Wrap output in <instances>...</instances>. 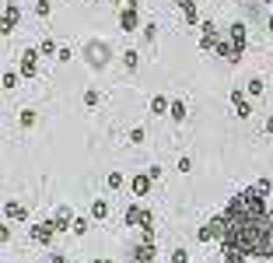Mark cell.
Listing matches in <instances>:
<instances>
[{
	"mask_svg": "<svg viewBox=\"0 0 273 263\" xmlns=\"http://www.w3.org/2000/svg\"><path fill=\"white\" fill-rule=\"evenodd\" d=\"M214 239L221 246L242 249L245 256L273 260V207L256 186H245L242 193H235L228 207L200 228V242Z\"/></svg>",
	"mask_w": 273,
	"mask_h": 263,
	"instance_id": "obj_1",
	"label": "cell"
},
{
	"mask_svg": "<svg viewBox=\"0 0 273 263\" xmlns=\"http://www.w3.org/2000/svg\"><path fill=\"white\" fill-rule=\"evenodd\" d=\"M221 60H228V63H238L242 56H245V25L242 21H235L228 32H224V39L217 43V49H214Z\"/></svg>",
	"mask_w": 273,
	"mask_h": 263,
	"instance_id": "obj_2",
	"label": "cell"
},
{
	"mask_svg": "<svg viewBox=\"0 0 273 263\" xmlns=\"http://www.w3.org/2000/svg\"><path fill=\"white\" fill-rule=\"evenodd\" d=\"M56 232H60L56 218H42L39 224H32V242H39V246H49V242L56 239Z\"/></svg>",
	"mask_w": 273,
	"mask_h": 263,
	"instance_id": "obj_3",
	"label": "cell"
},
{
	"mask_svg": "<svg viewBox=\"0 0 273 263\" xmlns=\"http://www.w3.org/2000/svg\"><path fill=\"white\" fill-rule=\"evenodd\" d=\"M109 56H112V49H109L105 43H98V39L84 46V60H88L91 67H102V63H109Z\"/></svg>",
	"mask_w": 273,
	"mask_h": 263,
	"instance_id": "obj_4",
	"label": "cell"
},
{
	"mask_svg": "<svg viewBox=\"0 0 273 263\" xmlns=\"http://www.w3.org/2000/svg\"><path fill=\"white\" fill-rule=\"evenodd\" d=\"M151 218V211L147 207H140V204H130L126 207V214H123V221H126V228H144V221Z\"/></svg>",
	"mask_w": 273,
	"mask_h": 263,
	"instance_id": "obj_5",
	"label": "cell"
},
{
	"mask_svg": "<svg viewBox=\"0 0 273 263\" xmlns=\"http://www.w3.org/2000/svg\"><path fill=\"white\" fill-rule=\"evenodd\" d=\"M18 21H21V7L7 0V4H4V25H0V32H4V35H11V32L18 28Z\"/></svg>",
	"mask_w": 273,
	"mask_h": 263,
	"instance_id": "obj_6",
	"label": "cell"
},
{
	"mask_svg": "<svg viewBox=\"0 0 273 263\" xmlns=\"http://www.w3.org/2000/svg\"><path fill=\"white\" fill-rule=\"evenodd\" d=\"M137 25H140V11H137V4H126L119 11V28L123 32H137Z\"/></svg>",
	"mask_w": 273,
	"mask_h": 263,
	"instance_id": "obj_7",
	"label": "cell"
},
{
	"mask_svg": "<svg viewBox=\"0 0 273 263\" xmlns=\"http://www.w3.org/2000/svg\"><path fill=\"white\" fill-rule=\"evenodd\" d=\"M200 49H217V43H221V35H217V25L214 21H203L200 25Z\"/></svg>",
	"mask_w": 273,
	"mask_h": 263,
	"instance_id": "obj_8",
	"label": "cell"
},
{
	"mask_svg": "<svg viewBox=\"0 0 273 263\" xmlns=\"http://www.w3.org/2000/svg\"><path fill=\"white\" fill-rule=\"evenodd\" d=\"M39 56H42V53H39V49H25L21 53V78H35V74H39Z\"/></svg>",
	"mask_w": 273,
	"mask_h": 263,
	"instance_id": "obj_9",
	"label": "cell"
},
{
	"mask_svg": "<svg viewBox=\"0 0 273 263\" xmlns=\"http://www.w3.org/2000/svg\"><path fill=\"white\" fill-rule=\"evenodd\" d=\"M4 214H7V221H28V207L25 204H18V200H4Z\"/></svg>",
	"mask_w": 273,
	"mask_h": 263,
	"instance_id": "obj_10",
	"label": "cell"
},
{
	"mask_svg": "<svg viewBox=\"0 0 273 263\" xmlns=\"http://www.w3.org/2000/svg\"><path fill=\"white\" fill-rule=\"evenodd\" d=\"M151 186H154V179H151L147 172H137V175H133V193H137V197H147Z\"/></svg>",
	"mask_w": 273,
	"mask_h": 263,
	"instance_id": "obj_11",
	"label": "cell"
},
{
	"mask_svg": "<svg viewBox=\"0 0 273 263\" xmlns=\"http://www.w3.org/2000/svg\"><path fill=\"white\" fill-rule=\"evenodd\" d=\"M179 4V11H182V18L189 21V25H203L200 21V14H196V4H193V0H175Z\"/></svg>",
	"mask_w": 273,
	"mask_h": 263,
	"instance_id": "obj_12",
	"label": "cell"
},
{
	"mask_svg": "<svg viewBox=\"0 0 273 263\" xmlns=\"http://www.w3.org/2000/svg\"><path fill=\"white\" fill-rule=\"evenodd\" d=\"M168 112H172V102L165 95H154L151 98V116H168Z\"/></svg>",
	"mask_w": 273,
	"mask_h": 263,
	"instance_id": "obj_13",
	"label": "cell"
},
{
	"mask_svg": "<svg viewBox=\"0 0 273 263\" xmlns=\"http://www.w3.org/2000/svg\"><path fill=\"white\" fill-rule=\"evenodd\" d=\"M133 260H137V263H154V242H140V246L133 249Z\"/></svg>",
	"mask_w": 273,
	"mask_h": 263,
	"instance_id": "obj_14",
	"label": "cell"
},
{
	"mask_svg": "<svg viewBox=\"0 0 273 263\" xmlns=\"http://www.w3.org/2000/svg\"><path fill=\"white\" fill-rule=\"evenodd\" d=\"M56 224H60V232H70L74 228V214H70V207H56Z\"/></svg>",
	"mask_w": 273,
	"mask_h": 263,
	"instance_id": "obj_15",
	"label": "cell"
},
{
	"mask_svg": "<svg viewBox=\"0 0 273 263\" xmlns=\"http://www.w3.org/2000/svg\"><path fill=\"white\" fill-rule=\"evenodd\" d=\"M221 263H245V253L231 249V246H221Z\"/></svg>",
	"mask_w": 273,
	"mask_h": 263,
	"instance_id": "obj_16",
	"label": "cell"
},
{
	"mask_svg": "<svg viewBox=\"0 0 273 263\" xmlns=\"http://www.w3.org/2000/svg\"><path fill=\"white\" fill-rule=\"evenodd\" d=\"M109 218V200H91V221H105Z\"/></svg>",
	"mask_w": 273,
	"mask_h": 263,
	"instance_id": "obj_17",
	"label": "cell"
},
{
	"mask_svg": "<svg viewBox=\"0 0 273 263\" xmlns=\"http://www.w3.org/2000/svg\"><path fill=\"white\" fill-rule=\"evenodd\" d=\"M88 228H91V218H84V214H77V218H74V228H70V232H74L77 239H81V235H88Z\"/></svg>",
	"mask_w": 273,
	"mask_h": 263,
	"instance_id": "obj_18",
	"label": "cell"
},
{
	"mask_svg": "<svg viewBox=\"0 0 273 263\" xmlns=\"http://www.w3.org/2000/svg\"><path fill=\"white\" fill-rule=\"evenodd\" d=\"M168 116H172L175 123H182V120H186V102H182V98H175V102H172V112H168Z\"/></svg>",
	"mask_w": 273,
	"mask_h": 263,
	"instance_id": "obj_19",
	"label": "cell"
},
{
	"mask_svg": "<svg viewBox=\"0 0 273 263\" xmlns=\"http://www.w3.org/2000/svg\"><path fill=\"white\" fill-rule=\"evenodd\" d=\"M39 53H42V56H56V53H60V46H56L53 39H42V43H39Z\"/></svg>",
	"mask_w": 273,
	"mask_h": 263,
	"instance_id": "obj_20",
	"label": "cell"
},
{
	"mask_svg": "<svg viewBox=\"0 0 273 263\" xmlns=\"http://www.w3.org/2000/svg\"><path fill=\"white\" fill-rule=\"evenodd\" d=\"M105 182H109V190H123L126 175H123V172H109V179H105Z\"/></svg>",
	"mask_w": 273,
	"mask_h": 263,
	"instance_id": "obj_21",
	"label": "cell"
},
{
	"mask_svg": "<svg viewBox=\"0 0 273 263\" xmlns=\"http://www.w3.org/2000/svg\"><path fill=\"white\" fill-rule=\"evenodd\" d=\"M18 123H21V127H32V123H35V109H21V112H18Z\"/></svg>",
	"mask_w": 273,
	"mask_h": 263,
	"instance_id": "obj_22",
	"label": "cell"
},
{
	"mask_svg": "<svg viewBox=\"0 0 273 263\" xmlns=\"http://www.w3.org/2000/svg\"><path fill=\"white\" fill-rule=\"evenodd\" d=\"M49 11H53L49 0H35V14H39V18H49Z\"/></svg>",
	"mask_w": 273,
	"mask_h": 263,
	"instance_id": "obj_23",
	"label": "cell"
},
{
	"mask_svg": "<svg viewBox=\"0 0 273 263\" xmlns=\"http://www.w3.org/2000/svg\"><path fill=\"white\" fill-rule=\"evenodd\" d=\"M263 91H266L263 78H252V81H249V95H263Z\"/></svg>",
	"mask_w": 273,
	"mask_h": 263,
	"instance_id": "obj_24",
	"label": "cell"
},
{
	"mask_svg": "<svg viewBox=\"0 0 273 263\" xmlns=\"http://www.w3.org/2000/svg\"><path fill=\"white\" fill-rule=\"evenodd\" d=\"M144 137H147L144 127H133V130H130V144H144Z\"/></svg>",
	"mask_w": 273,
	"mask_h": 263,
	"instance_id": "obj_25",
	"label": "cell"
},
{
	"mask_svg": "<svg viewBox=\"0 0 273 263\" xmlns=\"http://www.w3.org/2000/svg\"><path fill=\"white\" fill-rule=\"evenodd\" d=\"M168 260H172V263H189V253H186V249H172Z\"/></svg>",
	"mask_w": 273,
	"mask_h": 263,
	"instance_id": "obj_26",
	"label": "cell"
},
{
	"mask_svg": "<svg viewBox=\"0 0 273 263\" xmlns=\"http://www.w3.org/2000/svg\"><path fill=\"white\" fill-rule=\"evenodd\" d=\"M137 60H140V56H137V49H126V53H123V63H126L130 70L137 67Z\"/></svg>",
	"mask_w": 273,
	"mask_h": 263,
	"instance_id": "obj_27",
	"label": "cell"
},
{
	"mask_svg": "<svg viewBox=\"0 0 273 263\" xmlns=\"http://www.w3.org/2000/svg\"><path fill=\"white\" fill-rule=\"evenodd\" d=\"M98 102H102V91H95V88L84 91V105H98Z\"/></svg>",
	"mask_w": 273,
	"mask_h": 263,
	"instance_id": "obj_28",
	"label": "cell"
},
{
	"mask_svg": "<svg viewBox=\"0 0 273 263\" xmlns=\"http://www.w3.org/2000/svg\"><path fill=\"white\" fill-rule=\"evenodd\" d=\"M231 105H235V109H238V105H245V91H242V88L231 91Z\"/></svg>",
	"mask_w": 273,
	"mask_h": 263,
	"instance_id": "obj_29",
	"label": "cell"
},
{
	"mask_svg": "<svg viewBox=\"0 0 273 263\" xmlns=\"http://www.w3.org/2000/svg\"><path fill=\"white\" fill-rule=\"evenodd\" d=\"M256 190H259L263 197H270V190H273V182H270V179H259V182H256Z\"/></svg>",
	"mask_w": 273,
	"mask_h": 263,
	"instance_id": "obj_30",
	"label": "cell"
},
{
	"mask_svg": "<svg viewBox=\"0 0 273 263\" xmlns=\"http://www.w3.org/2000/svg\"><path fill=\"white\" fill-rule=\"evenodd\" d=\"M4 88H18V74H14V70L4 74Z\"/></svg>",
	"mask_w": 273,
	"mask_h": 263,
	"instance_id": "obj_31",
	"label": "cell"
},
{
	"mask_svg": "<svg viewBox=\"0 0 273 263\" xmlns=\"http://www.w3.org/2000/svg\"><path fill=\"white\" fill-rule=\"evenodd\" d=\"M154 32H158V25H144V39L154 43Z\"/></svg>",
	"mask_w": 273,
	"mask_h": 263,
	"instance_id": "obj_32",
	"label": "cell"
},
{
	"mask_svg": "<svg viewBox=\"0 0 273 263\" xmlns=\"http://www.w3.org/2000/svg\"><path fill=\"white\" fill-rule=\"evenodd\" d=\"M56 60H60V63H67V60H74V53H70V49H67V46H63V49H60V53H56Z\"/></svg>",
	"mask_w": 273,
	"mask_h": 263,
	"instance_id": "obj_33",
	"label": "cell"
},
{
	"mask_svg": "<svg viewBox=\"0 0 273 263\" xmlns=\"http://www.w3.org/2000/svg\"><path fill=\"white\" fill-rule=\"evenodd\" d=\"M147 175H151L154 182H158V179H161V165H151V169H147Z\"/></svg>",
	"mask_w": 273,
	"mask_h": 263,
	"instance_id": "obj_34",
	"label": "cell"
},
{
	"mask_svg": "<svg viewBox=\"0 0 273 263\" xmlns=\"http://www.w3.org/2000/svg\"><path fill=\"white\" fill-rule=\"evenodd\" d=\"M238 116H242V120H249V116H252V105H249V102H245V105H238Z\"/></svg>",
	"mask_w": 273,
	"mask_h": 263,
	"instance_id": "obj_35",
	"label": "cell"
},
{
	"mask_svg": "<svg viewBox=\"0 0 273 263\" xmlns=\"http://www.w3.org/2000/svg\"><path fill=\"white\" fill-rule=\"evenodd\" d=\"M189 169H193V162H189V158L182 155V158H179V172H189Z\"/></svg>",
	"mask_w": 273,
	"mask_h": 263,
	"instance_id": "obj_36",
	"label": "cell"
},
{
	"mask_svg": "<svg viewBox=\"0 0 273 263\" xmlns=\"http://www.w3.org/2000/svg\"><path fill=\"white\" fill-rule=\"evenodd\" d=\"M49 263H70V260H67L63 253H53V256H49Z\"/></svg>",
	"mask_w": 273,
	"mask_h": 263,
	"instance_id": "obj_37",
	"label": "cell"
},
{
	"mask_svg": "<svg viewBox=\"0 0 273 263\" xmlns=\"http://www.w3.org/2000/svg\"><path fill=\"white\" fill-rule=\"evenodd\" d=\"M266 133H273V116H270V120H266Z\"/></svg>",
	"mask_w": 273,
	"mask_h": 263,
	"instance_id": "obj_38",
	"label": "cell"
},
{
	"mask_svg": "<svg viewBox=\"0 0 273 263\" xmlns=\"http://www.w3.org/2000/svg\"><path fill=\"white\" fill-rule=\"evenodd\" d=\"M91 263H112V260H102V256H98V260H91Z\"/></svg>",
	"mask_w": 273,
	"mask_h": 263,
	"instance_id": "obj_39",
	"label": "cell"
},
{
	"mask_svg": "<svg viewBox=\"0 0 273 263\" xmlns=\"http://www.w3.org/2000/svg\"><path fill=\"white\" fill-rule=\"evenodd\" d=\"M270 32H273V14H270Z\"/></svg>",
	"mask_w": 273,
	"mask_h": 263,
	"instance_id": "obj_40",
	"label": "cell"
},
{
	"mask_svg": "<svg viewBox=\"0 0 273 263\" xmlns=\"http://www.w3.org/2000/svg\"><path fill=\"white\" fill-rule=\"evenodd\" d=\"M130 4H140V0H130Z\"/></svg>",
	"mask_w": 273,
	"mask_h": 263,
	"instance_id": "obj_41",
	"label": "cell"
},
{
	"mask_svg": "<svg viewBox=\"0 0 273 263\" xmlns=\"http://www.w3.org/2000/svg\"><path fill=\"white\" fill-rule=\"evenodd\" d=\"M266 4H273V0H266Z\"/></svg>",
	"mask_w": 273,
	"mask_h": 263,
	"instance_id": "obj_42",
	"label": "cell"
}]
</instances>
